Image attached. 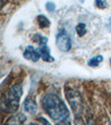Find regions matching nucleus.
Listing matches in <instances>:
<instances>
[{
	"instance_id": "f257e3e1",
	"label": "nucleus",
	"mask_w": 111,
	"mask_h": 125,
	"mask_svg": "<svg viewBox=\"0 0 111 125\" xmlns=\"http://www.w3.org/2000/svg\"><path fill=\"white\" fill-rule=\"evenodd\" d=\"M42 105L44 111L55 123L68 124L70 123V112L63 100L55 94H47L42 98Z\"/></svg>"
},
{
	"instance_id": "f03ea898",
	"label": "nucleus",
	"mask_w": 111,
	"mask_h": 125,
	"mask_svg": "<svg viewBox=\"0 0 111 125\" xmlns=\"http://www.w3.org/2000/svg\"><path fill=\"white\" fill-rule=\"evenodd\" d=\"M23 94V90L21 84H13L0 99V109L9 114L16 113L19 108L20 99Z\"/></svg>"
},
{
	"instance_id": "7ed1b4c3",
	"label": "nucleus",
	"mask_w": 111,
	"mask_h": 125,
	"mask_svg": "<svg viewBox=\"0 0 111 125\" xmlns=\"http://www.w3.org/2000/svg\"><path fill=\"white\" fill-rule=\"evenodd\" d=\"M66 99L69 102L74 114L76 116H79L81 114L82 109H83V103L80 94L77 91L72 89V88H67L66 89Z\"/></svg>"
},
{
	"instance_id": "20e7f679",
	"label": "nucleus",
	"mask_w": 111,
	"mask_h": 125,
	"mask_svg": "<svg viewBox=\"0 0 111 125\" xmlns=\"http://www.w3.org/2000/svg\"><path fill=\"white\" fill-rule=\"evenodd\" d=\"M56 43L57 48L62 52H68L71 48V39L65 29L60 31L56 37Z\"/></svg>"
},
{
	"instance_id": "39448f33",
	"label": "nucleus",
	"mask_w": 111,
	"mask_h": 125,
	"mask_svg": "<svg viewBox=\"0 0 111 125\" xmlns=\"http://www.w3.org/2000/svg\"><path fill=\"white\" fill-rule=\"evenodd\" d=\"M23 57L30 61L37 62L41 58V54H40L38 49H36L33 46H27L23 52Z\"/></svg>"
},
{
	"instance_id": "423d86ee",
	"label": "nucleus",
	"mask_w": 111,
	"mask_h": 125,
	"mask_svg": "<svg viewBox=\"0 0 111 125\" xmlns=\"http://www.w3.org/2000/svg\"><path fill=\"white\" fill-rule=\"evenodd\" d=\"M23 108L26 112L31 114H35L37 111V104L35 98L33 97H27L23 103Z\"/></svg>"
},
{
	"instance_id": "0eeeda50",
	"label": "nucleus",
	"mask_w": 111,
	"mask_h": 125,
	"mask_svg": "<svg viewBox=\"0 0 111 125\" xmlns=\"http://www.w3.org/2000/svg\"><path fill=\"white\" fill-rule=\"evenodd\" d=\"M38 51H39L40 54H41V58L43 59V61L47 62H51L55 60L54 58L51 55L50 48L46 44L40 46L39 48H38Z\"/></svg>"
},
{
	"instance_id": "6e6552de",
	"label": "nucleus",
	"mask_w": 111,
	"mask_h": 125,
	"mask_svg": "<svg viewBox=\"0 0 111 125\" xmlns=\"http://www.w3.org/2000/svg\"><path fill=\"white\" fill-rule=\"evenodd\" d=\"M26 121V117L23 114H17L12 117L7 122L9 124H22Z\"/></svg>"
},
{
	"instance_id": "1a4fd4ad",
	"label": "nucleus",
	"mask_w": 111,
	"mask_h": 125,
	"mask_svg": "<svg viewBox=\"0 0 111 125\" xmlns=\"http://www.w3.org/2000/svg\"><path fill=\"white\" fill-rule=\"evenodd\" d=\"M37 21L38 25H39V27L41 29H45V28L49 27L50 24H51L50 20L45 15H38L37 18Z\"/></svg>"
},
{
	"instance_id": "9d476101",
	"label": "nucleus",
	"mask_w": 111,
	"mask_h": 125,
	"mask_svg": "<svg viewBox=\"0 0 111 125\" xmlns=\"http://www.w3.org/2000/svg\"><path fill=\"white\" fill-rule=\"evenodd\" d=\"M33 40L35 42V43H37L39 46L46 44V43H47V41H48L47 38L44 37V36H42L39 33L34 34L33 36Z\"/></svg>"
},
{
	"instance_id": "9b49d317",
	"label": "nucleus",
	"mask_w": 111,
	"mask_h": 125,
	"mask_svg": "<svg viewBox=\"0 0 111 125\" xmlns=\"http://www.w3.org/2000/svg\"><path fill=\"white\" fill-rule=\"evenodd\" d=\"M104 59V58L101 55H98L95 57H93L88 61V65L90 67H97L100 62H101Z\"/></svg>"
},
{
	"instance_id": "f8f14e48",
	"label": "nucleus",
	"mask_w": 111,
	"mask_h": 125,
	"mask_svg": "<svg viewBox=\"0 0 111 125\" xmlns=\"http://www.w3.org/2000/svg\"><path fill=\"white\" fill-rule=\"evenodd\" d=\"M76 31L78 36L80 37H83L85 34L86 33V26L83 23H79L76 27Z\"/></svg>"
},
{
	"instance_id": "ddd939ff",
	"label": "nucleus",
	"mask_w": 111,
	"mask_h": 125,
	"mask_svg": "<svg viewBox=\"0 0 111 125\" xmlns=\"http://www.w3.org/2000/svg\"><path fill=\"white\" fill-rule=\"evenodd\" d=\"M95 5L99 9H104L107 7L106 2L104 0H95Z\"/></svg>"
},
{
	"instance_id": "4468645a",
	"label": "nucleus",
	"mask_w": 111,
	"mask_h": 125,
	"mask_svg": "<svg viewBox=\"0 0 111 125\" xmlns=\"http://www.w3.org/2000/svg\"><path fill=\"white\" fill-rule=\"evenodd\" d=\"M46 9H47L48 11L52 12L55 10L56 5L54 4V3H52V2H48V3H46Z\"/></svg>"
},
{
	"instance_id": "2eb2a0df",
	"label": "nucleus",
	"mask_w": 111,
	"mask_h": 125,
	"mask_svg": "<svg viewBox=\"0 0 111 125\" xmlns=\"http://www.w3.org/2000/svg\"><path fill=\"white\" fill-rule=\"evenodd\" d=\"M38 120H39V122H40V123H42V124H50V123L48 122L47 120H46L45 118H42V117H41V118H39V119H38Z\"/></svg>"
},
{
	"instance_id": "dca6fc26",
	"label": "nucleus",
	"mask_w": 111,
	"mask_h": 125,
	"mask_svg": "<svg viewBox=\"0 0 111 125\" xmlns=\"http://www.w3.org/2000/svg\"><path fill=\"white\" fill-rule=\"evenodd\" d=\"M5 4H6V0H0V10L4 7Z\"/></svg>"
},
{
	"instance_id": "f3484780",
	"label": "nucleus",
	"mask_w": 111,
	"mask_h": 125,
	"mask_svg": "<svg viewBox=\"0 0 111 125\" xmlns=\"http://www.w3.org/2000/svg\"><path fill=\"white\" fill-rule=\"evenodd\" d=\"M108 26H109V29H110V30L111 31V19H110V23H109Z\"/></svg>"
},
{
	"instance_id": "a211bd4d",
	"label": "nucleus",
	"mask_w": 111,
	"mask_h": 125,
	"mask_svg": "<svg viewBox=\"0 0 111 125\" xmlns=\"http://www.w3.org/2000/svg\"><path fill=\"white\" fill-rule=\"evenodd\" d=\"M81 2H84V0H82V1H81Z\"/></svg>"
},
{
	"instance_id": "6ab92c4d",
	"label": "nucleus",
	"mask_w": 111,
	"mask_h": 125,
	"mask_svg": "<svg viewBox=\"0 0 111 125\" xmlns=\"http://www.w3.org/2000/svg\"><path fill=\"white\" fill-rule=\"evenodd\" d=\"M110 62H111V59H110Z\"/></svg>"
}]
</instances>
